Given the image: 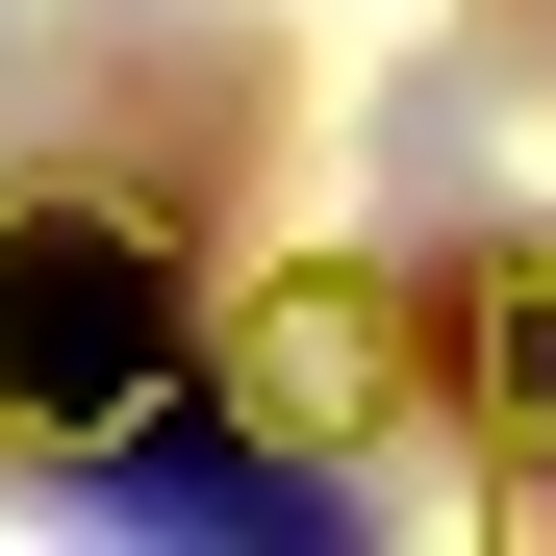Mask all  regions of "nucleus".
<instances>
[{"mask_svg":"<svg viewBox=\"0 0 556 556\" xmlns=\"http://www.w3.org/2000/svg\"><path fill=\"white\" fill-rule=\"evenodd\" d=\"M152 354H177V278L127 228H26V253H0V380H26V405H127Z\"/></svg>","mask_w":556,"mask_h":556,"instance_id":"nucleus-1","label":"nucleus"}]
</instances>
